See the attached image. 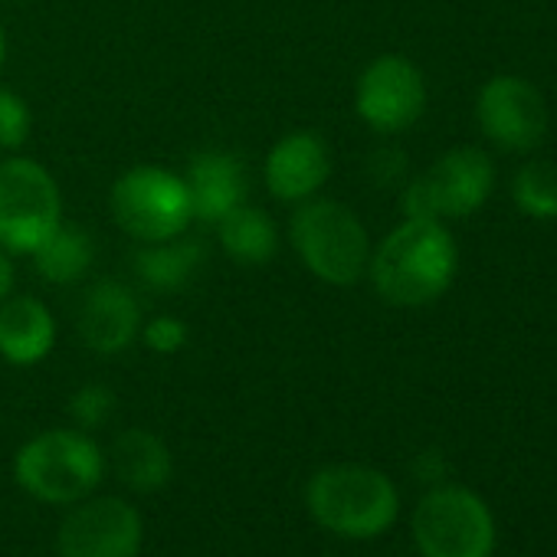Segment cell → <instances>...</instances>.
Listing matches in <instances>:
<instances>
[{
    "label": "cell",
    "instance_id": "6da1fadb",
    "mask_svg": "<svg viewBox=\"0 0 557 557\" xmlns=\"http://www.w3.org/2000/svg\"><path fill=\"white\" fill-rule=\"evenodd\" d=\"M368 269L384 302L404 309L430 306L453 286L459 249L446 223L407 216L374 249Z\"/></svg>",
    "mask_w": 557,
    "mask_h": 557
},
{
    "label": "cell",
    "instance_id": "7a4b0ae2",
    "mask_svg": "<svg viewBox=\"0 0 557 557\" xmlns=\"http://www.w3.org/2000/svg\"><path fill=\"white\" fill-rule=\"evenodd\" d=\"M306 505L312 518L345 537L384 534L400 511L394 482L368 466H329L309 479Z\"/></svg>",
    "mask_w": 557,
    "mask_h": 557
},
{
    "label": "cell",
    "instance_id": "3957f363",
    "mask_svg": "<svg viewBox=\"0 0 557 557\" xmlns=\"http://www.w3.org/2000/svg\"><path fill=\"white\" fill-rule=\"evenodd\" d=\"M102 453L83 430H50L34 436L14 462L24 492L40 502H83L102 479Z\"/></svg>",
    "mask_w": 557,
    "mask_h": 557
},
{
    "label": "cell",
    "instance_id": "277c9868",
    "mask_svg": "<svg viewBox=\"0 0 557 557\" xmlns=\"http://www.w3.org/2000/svg\"><path fill=\"white\" fill-rule=\"evenodd\" d=\"M293 246L302 262L332 286H355L371 262L364 223L338 200L302 203L293 216Z\"/></svg>",
    "mask_w": 557,
    "mask_h": 557
},
{
    "label": "cell",
    "instance_id": "5b68a950",
    "mask_svg": "<svg viewBox=\"0 0 557 557\" xmlns=\"http://www.w3.org/2000/svg\"><path fill=\"white\" fill-rule=\"evenodd\" d=\"M413 537L423 557H492L495 521L475 492L436 485L413 511Z\"/></svg>",
    "mask_w": 557,
    "mask_h": 557
},
{
    "label": "cell",
    "instance_id": "8992f818",
    "mask_svg": "<svg viewBox=\"0 0 557 557\" xmlns=\"http://www.w3.org/2000/svg\"><path fill=\"white\" fill-rule=\"evenodd\" d=\"M495 187V164L482 148H453L404 190V213L413 220H462Z\"/></svg>",
    "mask_w": 557,
    "mask_h": 557
},
{
    "label": "cell",
    "instance_id": "52a82bcc",
    "mask_svg": "<svg viewBox=\"0 0 557 557\" xmlns=\"http://www.w3.org/2000/svg\"><path fill=\"white\" fill-rule=\"evenodd\" d=\"M112 213L128 236L145 243L181 236L194 216L184 177L151 164L132 168L115 181Z\"/></svg>",
    "mask_w": 557,
    "mask_h": 557
},
{
    "label": "cell",
    "instance_id": "ba28073f",
    "mask_svg": "<svg viewBox=\"0 0 557 557\" xmlns=\"http://www.w3.org/2000/svg\"><path fill=\"white\" fill-rule=\"evenodd\" d=\"M60 187L30 158L0 161V249L34 252L60 223Z\"/></svg>",
    "mask_w": 557,
    "mask_h": 557
},
{
    "label": "cell",
    "instance_id": "9c48e42d",
    "mask_svg": "<svg viewBox=\"0 0 557 557\" xmlns=\"http://www.w3.org/2000/svg\"><path fill=\"white\" fill-rule=\"evenodd\" d=\"M482 135L502 151H534L547 135V102L524 76H492L475 99Z\"/></svg>",
    "mask_w": 557,
    "mask_h": 557
},
{
    "label": "cell",
    "instance_id": "30bf717a",
    "mask_svg": "<svg viewBox=\"0 0 557 557\" xmlns=\"http://www.w3.org/2000/svg\"><path fill=\"white\" fill-rule=\"evenodd\" d=\"M355 109L361 122L381 135H397L410 128L426 109L423 73L407 57H377L358 79Z\"/></svg>",
    "mask_w": 557,
    "mask_h": 557
},
{
    "label": "cell",
    "instance_id": "8fae6325",
    "mask_svg": "<svg viewBox=\"0 0 557 557\" xmlns=\"http://www.w3.org/2000/svg\"><path fill=\"white\" fill-rule=\"evenodd\" d=\"M57 547L60 557H138L141 518L122 498H89L63 518Z\"/></svg>",
    "mask_w": 557,
    "mask_h": 557
},
{
    "label": "cell",
    "instance_id": "7c38bea8",
    "mask_svg": "<svg viewBox=\"0 0 557 557\" xmlns=\"http://www.w3.org/2000/svg\"><path fill=\"white\" fill-rule=\"evenodd\" d=\"M332 174V154L322 135L293 132L269 151L265 184L278 200H306L312 197Z\"/></svg>",
    "mask_w": 557,
    "mask_h": 557
},
{
    "label": "cell",
    "instance_id": "4fadbf2b",
    "mask_svg": "<svg viewBox=\"0 0 557 557\" xmlns=\"http://www.w3.org/2000/svg\"><path fill=\"white\" fill-rule=\"evenodd\" d=\"M138 325H141L138 302L122 283L106 278V283H96L86 293L83 312H79V335L86 348L99 355H119L132 345V338L138 335Z\"/></svg>",
    "mask_w": 557,
    "mask_h": 557
},
{
    "label": "cell",
    "instance_id": "5bb4252c",
    "mask_svg": "<svg viewBox=\"0 0 557 557\" xmlns=\"http://www.w3.org/2000/svg\"><path fill=\"white\" fill-rule=\"evenodd\" d=\"M187 197L194 216L220 223L230 210L246 200V168L226 151H200L187 168Z\"/></svg>",
    "mask_w": 557,
    "mask_h": 557
},
{
    "label": "cell",
    "instance_id": "9a60e30c",
    "mask_svg": "<svg viewBox=\"0 0 557 557\" xmlns=\"http://www.w3.org/2000/svg\"><path fill=\"white\" fill-rule=\"evenodd\" d=\"M57 322L50 309L30 296H17L0 306V355L11 364H37L53 351Z\"/></svg>",
    "mask_w": 557,
    "mask_h": 557
},
{
    "label": "cell",
    "instance_id": "2e32d148",
    "mask_svg": "<svg viewBox=\"0 0 557 557\" xmlns=\"http://www.w3.org/2000/svg\"><path fill=\"white\" fill-rule=\"evenodd\" d=\"M112 469L119 482L135 492H158L171 479V453L148 430H125L112 446Z\"/></svg>",
    "mask_w": 557,
    "mask_h": 557
},
{
    "label": "cell",
    "instance_id": "e0dca14e",
    "mask_svg": "<svg viewBox=\"0 0 557 557\" xmlns=\"http://www.w3.org/2000/svg\"><path fill=\"white\" fill-rule=\"evenodd\" d=\"M92 239L86 230L73 226V223H57V230L34 249L37 259V272L47 278V283L57 286H70L76 278H83V272L92 265Z\"/></svg>",
    "mask_w": 557,
    "mask_h": 557
},
{
    "label": "cell",
    "instance_id": "ac0fdd59",
    "mask_svg": "<svg viewBox=\"0 0 557 557\" xmlns=\"http://www.w3.org/2000/svg\"><path fill=\"white\" fill-rule=\"evenodd\" d=\"M220 243L226 256L243 265H262L278 249L275 223L262 210L246 207V203H239L220 220Z\"/></svg>",
    "mask_w": 557,
    "mask_h": 557
},
{
    "label": "cell",
    "instance_id": "d6986e66",
    "mask_svg": "<svg viewBox=\"0 0 557 557\" xmlns=\"http://www.w3.org/2000/svg\"><path fill=\"white\" fill-rule=\"evenodd\" d=\"M203 259V246L194 239H181V243H151L148 249H141L135 256V269L151 289L161 293H174L181 289L187 278L197 272Z\"/></svg>",
    "mask_w": 557,
    "mask_h": 557
},
{
    "label": "cell",
    "instance_id": "ffe728a7",
    "mask_svg": "<svg viewBox=\"0 0 557 557\" xmlns=\"http://www.w3.org/2000/svg\"><path fill=\"white\" fill-rule=\"evenodd\" d=\"M511 197L531 220H557V164L524 161L511 181Z\"/></svg>",
    "mask_w": 557,
    "mask_h": 557
},
{
    "label": "cell",
    "instance_id": "44dd1931",
    "mask_svg": "<svg viewBox=\"0 0 557 557\" xmlns=\"http://www.w3.org/2000/svg\"><path fill=\"white\" fill-rule=\"evenodd\" d=\"M30 132V112L21 96L0 89V148H21Z\"/></svg>",
    "mask_w": 557,
    "mask_h": 557
},
{
    "label": "cell",
    "instance_id": "7402d4cb",
    "mask_svg": "<svg viewBox=\"0 0 557 557\" xmlns=\"http://www.w3.org/2000/svg\"><path fill=\"white\" fill-rule=\"evenodd\" d=\"M112 407H115L112 391L99 387V384H89V387L76 391L73 400H70V413H73V420L79 426H102L106 417L112 413Z\"/></svg>",
    "mask_w": 557,
    "mask_h": 557
},
{
    "label": "cell",
    "instance_id": "603a6c76",
    "mask_svg": "<svg viewBox=\"0 0 557 557\" xmlns=\"http://www.w3.org/2000/svg\"><path fill=\"white\" fill-rule=\"evenodd\" d=\"M184 342H187V329L177 319H154L145 329V345L158 355H174L184 348Z\"/></svg>",
    "mask_w": 557,
    "mask_h": 557
},
{
    "label": "cell",
    "instance_id": "cb8c5ba5",
    "mask_svg": "<svg viewBox=\"0 0 557 557\" xmlns=\"http://www.w3.org/2000/svg\"><path fill=\"white\" fill-rule=\"evenodd\" d=\"M11 286H14V265H11V259L4 256V249H0V302L8 299Z\"/></svg>",
    "mask_w": 557,
    "mask_h": 557
},
{
    "label": "cell",
    "instance_id": "d4e9b609",
    "mask_svg": "<svg viewBox=\"0 0 557 557\" xmlns=\"http://www.w3.org/2000/svg\"><path fill=\"white\" fill-rule=\"evenodd\" d=\"M4 60H8V34L0 27V70H4Z\"/></svg>",
    "mask_w": 557,
    "mask_h": 557
}]
</instances>
